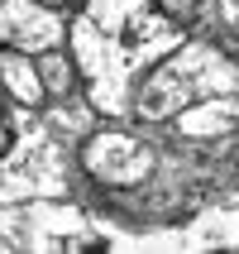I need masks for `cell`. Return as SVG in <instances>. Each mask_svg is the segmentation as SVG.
<instances>
[{
	"label": "cell",
	"instance_id": "7",
	"mask_svg": "<svg viewBox=\"0 0 239 254\" xmlns=\"http://www.w3.org/2000/svg\"><path fill=\"white\" fill-rule=\"evenodd\" d=\"M39 72H43V86H48V101H67V96H77V86H82V63L72 58V48H48V53H39Z\"/></svg>",
	"mask_w": 239,
	"mask_h": 254
},
{
	"label": "cell",
	"instance_id": "12",
	"mask_svg": "<svg viewBox=\"0 0 239 254\" xmlns=\"http://www.w3.org/2000/svg\"><path fill=\"white\" fill-rule=\"evenodd\" d=\"M235 163H239V149H235Z\"/></svg>",
	"mask_w": 239,
	"mask_h": 254
},
{
	"label": "cell",
	"instance_id": "11",
	"mask_svg": "<svg viewBox=\"0 0 239 254\" xmlns=\"http://www.w3.org/2000/svg\"><path fill=\"white\" fill-rule=\"evenodd\" d=\"M39 5H53V10H72V0H39Z\"/></svg>",
	"mask_w": 239,
	"mask_h": 254
},
{
	"label": "cell",
	"instance_id": "1",
	"mask_svg": "<svg viewBox=\"0 0 239 254\" xmlns=\"http://www.w3.org/2000/svg\"><path fill=\"white\" fill-rule=\"evenodd\" d=\"M139 10H148V0H72V34L67 48L82 63V82L91 86V106L100 115H129L134 106V77L125 72L120 58V34Z\"/></svg>",
	"mask_w": 239,
	"mask_h": 254
},
{
	"label": "cell",
	"instance_id": "2",
	"mask_svg": "<svg viewBox=\"0 0 239 254\" xmlns=\"http://www.w3.org/2000/svg\"><path fill=\"white\" fill-rule=\"evenodd\" d=\"M225 91H239V63L201 39H182L134 82L129 115L143 125H163V120H177L187 106L206 96H225Z\"/></svg>",
	"mask_w": 239,
	"mask_h": 254
},
{
	"label": "cell",
	"instance_id": "3",
	"mask_svg": "<svg viewBox=\"0 0 239 254\" xmlns=\"http://www.w3.org/2000/svg\"><path fill=\"white\" fill-rule=\"evenodd\" d=\"M82 168L105 187H134L158 168V149L134 129H91L82 139Z\"/></svg>",
	"mask_w": 239,
	"mask_h": 254
},
{
	"label": "cell",
	"instance_id": "6",
	"mask_svg": "<svg viewBox=\"0 0 239 254\" xmlns=\"http://www.w3.org/2000/svg\"><path fill=\"white\" fill-rule=\"evenodd\" d=\"M0 86H5L24 111H39L43 101H48L39 58H34V53H19V48H0Z\"/></svg>",
	"mask_w": 239,
	"mask_h": 254
},
{
	"label": "cell",
	"instance_id": "4",
	"mask_svg": "<svg viewBox=\"0 0 239 254\" xmlns=\"http://www.w3.org/2000/svg\"><path fill=\"white\" fill-rule=\"evenodd\" d=\"M67 10L39 5V0H0V48H19V53H48V48H67L72 19Z\"/></svg>",
	"mask_w": 239,
	"mask_h": 254
},
{
	"label": "cell",
	"instance_id": "5",
	"mask_svg": "<svg viewBox=\"0 0 239 254\" xmlns=\"http://www.w3.org/2000/svg\"><path fill=\"white\" fill-rule=\"evenodd\" d=\"M172 125H177V134H187V139H220V134H239V91L206 96V101H196V106H187Z\"/></svg>",
	"mask_w": 239,
	"mask_h": 254
},
{
	"label": "cell",
	"instance_id": "10",
	"mask_svg": "<svg viewBox=\"0 0 239 254\" xmlns=\"http://www.w3.org/2000/svg\"><path fill=\"white\" fill-rule=\"evenodd\" d=\"M10 149H14V129H10V125H5V120H0V158L10 154Z\"/></svg>",
	"mask_w": 239,
	"mask_h": 254
},
{
	"label": "cell",
	"instance_id": "8",
	"mask_svg": "<svg viewBox=\"0 0 239 254\" xmlns=\"http://www.w3.org/2000/svg\"><path fill=\"white\" fill-rule=\"evenodd\" d=\"M163 14H172L177 24H196V10H201V0H153Z\"/></svg>",
	"mask_w": 239,
	"mask_h": 254
},
{
	"label": "cell",
	"instance_id": "9",
	"mask_svg": "<svg viewBox=\"0 0 239 254\" xmlns=\"http://www.w3.org/2000/svg\"><path fill=\"white\" fill-rule=\"evenodd\" d=\"M220 10H225V24L239 34V0H220Z\"/></svg>",
	"mask_w": 239,
	"mask_h": 254
}]
</instances>
